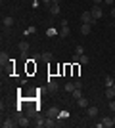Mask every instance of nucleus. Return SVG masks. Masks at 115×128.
<instances>
[{
	"mask_svg": "<svg viewBox=\"0 0 115 128\" xmlns=\"http://www.w3.org/2000/svg\"><path fill=\"white\" fill-rule=\"evenodd\" d=\"M81 21L82 23H90V25H92V21H96V19L92 17L90 12H82V14H81Z\"/></svg>",
	"mask_w": 115,
	"mask_h": 128,
	"instance_id": "1",
	"label": "nucleus"
},
{
	"mask_svg": "<svg viewBox=\"0 0 115 128\" xmlns=\"http://www.w3.org/2000/svg\"><path fill=\"white\" fill-rule=\"evenodd\" d=\"M90 14H92L94 19H100V17H104V12H102V8H100V6H96V4H94V8L90 10Z\"/></svg>",
	"mask_w": 115,
	"mask_h": 128,
	"instance_id": "2",
	"label": "nucleus"
},
{
	"mask_svg": "<svg viewBox=\"0 0 115 128\" xmlns=\"http://www.w3.org/2000/svg\"><path fill=\"white\" fill-rule=\"evenodd\" d=\"M12 25H14V17H12V16H4V17H2V27L10 29Z\"/></svg>",
	"mask_w": 115,
	"mask_h": 128,
	"instance_id": "3",
	"label": "nucleus"
},
{
	"mask_svg": "<svg viewBox=\"0 0 115 128\" xmlns=\"http://www.w3.org/2000/svg\"><path fill=\"white\" fill-rule=\"evenodd\" d=\"M60 109H58V107H50V111H48V117H52V118H58L60 117Z\"/></svg>",
	"mask_w": 115,
	"mask_h": 128,
	"instance_id": "4",
	"label": "nucleus"
},
{
	"mask_svg": "<svg viewBox=\"0 0 115 128\" xmlns=\"http://www.w3.org/2000/svg\"><path fill=\"white\" fill-rule=\"evenodd\" d=\"M90 29H92L90 23H82V25H81V32H82V34H90Z\"/></svg>",
	"mask_w": 115,
	"mask_h": 128,
	"instance_id": "5",
	"label": "nucleus"
},
{
	"mask_svg": "<svg viewBox=\"0 0 115 128\" xmlns=\"http://www.w3.org/2000/svg\"><path fill=\"white\" fill-rule=\"evenodd\" d=\"M102 126H105V128H111V126H115V124H113V118H109V117L102 118Z\"/></svg>",
	"mask_w": 115,
	"mask_h": 128,
	"instance_id": "6",
	"label": "nucleus"
},
{
	"mask_svg": "<svg viewBox=\"0 0 115 128\" xmlns=\"http://www.w3.org/2000/svg\"><path fill=\"white\" fill-rule=\"evenodd\" d=\"M105 98H107V100H113L115 98V88L113 86H111V88H105Z\"/></svg>",
	"mask_w": 115,
	"mask_h": 128,
	"instance_id": "7",
	"label": "nucleus"
},
{
	"mask_svg": "<svg viewBox=\"0 0 115 128\" xmlns=\"http://www.w3.org/2000/svg\"><path fill=\"white\" fill-rule=\"evenodd\" d=\"M104 84H105V88H111V86L115 84L113 76H104Z\"/></svg>",
	"mask_w": 115,
	"mask_h": 128,
	"instance_id": "8",
	"label": "nucleus"
},
{
	"mask_svg": "<svg viewBox=\"0 0 115 128\" xmlns=\"http://www.w3.org/2000/svg\"><path fill=\"white\" fill-rule=\"evenodd\" d=\"M86 115L88 117H96L98 115V107H86Z\"/></svg>",
	"mask_w": 115,
	"mask_h": 128,
	"instance_id": "9",
	"label": "nucleus"
},
{
	"mask_svg": "<svg viewBox=\"0 0 115 128\" xmlns=\"http://www.w3.org/2000/svg\"><path fill=\"white\" fill-rule=\"evenodd\" d=\"M17 122H14V120H12V118H6L4 122H2V128H14L16 126Z\"/></svg>",
	"mask_w": 115,
	"mask_h": 128,
	"instance_id": "10",
	"label": "nucleus"
},
{
	"mask_svg": "<svg viewBox=\"0 0 115 128\" xmlns=\"http://www.w3.org/2000/svg\"><path fill=\"white\" fill-rule=\"evenodd\" d=\"M50 14H52V16H58V14H60V4H50Z\"/></svg>",
	"mask_w": 115,
	"mask_h": 128,
	"instance_id": "11",
	"label": "nucleus"
},
{
	"mask_svg": "<svg viewBox=\"0 0 115 128\" xmlns=\"http://www.w3.org/2000/svg\"><path fill=\"white\" fill-rule=\"evenodd\" d=\"M8 61H10V58H8V54H6V52H2V54H0V65L4 67V65L8 63Z\"/></svg>",
	"mask_w": 115,
	"mask_h": 128,
	"instance_id": "12",
	"label": "nucleus"
},
{
	"mask_svg": "<svg viewBox=\"0 0 115 128\" xmlns=\"http://www.w3.org/2000/svg\"><path fill=\"white\" fill-rule=\"evenodd\" d=\"M17 124H19V126H23V128L29 126V118H27V117H19V118H17Z\"/></svg>",
	"mask_w": 115,
	"mask_h": 128,
	"instance_id": "13",
	"label": "nucleus"
},
{
	"mask_svg": "<svg viewBox=\"0 0 115 128\" xmlns=\"http://www.w3.org/2000/svg\"><path fill=\"white\" fill-rule=\"evenodd\" d=\"M27 50H29V42H25V40L19 42V52H21V54H27Z\"/></svg>",
	"mask_w": 115,
	"mask_h": 128,
	"instance_id": "14",
	"label": "nucleus"
},
{
	"mask_svg": "<svg viewBox=\"0 0 115 128\" xmlns=\"http://www.w3.org/2000/svg\"><path fill=\"white\" fill-rule=\"evenodd\" d=\"M48 88H50L52 92H56V90H58V82H56L54 78H50V80H48Z\"/></svg>",
	"mask_w": 115,
	"mask_h": 128,
	"instance_id": "15",
	"label": "nucleus"
},
{
	"mask_svg": "<svg viewBox=\"0 0 115 128\" xmlns=\"http://www.w3.org/2000/svg\"><path fill=\"white\" fill-rule=\"evenodd\" d=\"M40 59H42V61H52V54L50 52H42L40 54Z\"/></svg>",
	"mask_w": 115,
	"mask_h": 128,
	"instance_id": "16",
	"label": "nucleus"
},
{
	"mask_svg": "<svg viewBox=\"0 0 115 128\" xmlns=\"http://www.w3.org/2000/svg\"><path fill=\"white\" fill-rule=\"evenodd\" d=\"M77 105L79 107H88V100L86 98H79V100H77Z\"/></svg>",
	"mask_w": 115,
	"mask_h": 128,
	"instance_id": "17",
	"label": "nucleus"
},
{
	"mask_svg": "<svg viewBox=\"0 0 115 128\" xmlns=\"http://www.w3.org/2000/svg\"><path fill=\"white\" fill-rule=\"evenodd\" d=\"M67 34H69V27H67V23H63V27L60 31V36H67Z\"/></svg>",
	"mask_w": 115,
	"mask_h": 128,
	"instance_id": "18",
	"label": "nucleus"
},
{
	"mask_svg": "<svg viewBox=\"0 0 115 128\" xmlns=\"http://www.w3.org/2000/svg\"><path fill=\"white\" fill-rule=\"evenodd\" d=\"M44 126H46V128H54V126H56L54 118H52V117H48V118H46V124H44Z\"/></svg>",
	"mask_w": 115,
	"mask_h": 128,
	"instance_id": "19",
	"label": "nucleus"
},
{
	"mask_svg": "<svg viewBox=\"0 0 115 128\" xmlns=\"http://www.w3.org/2000/svg\"><path fill=\"white\" fill-rule=\"evenodd\" d=\"M71 94H73V98H75V100H79V98H82V92H81V88H75V90H73Z\"/></svg>",
	"mask_w": 115,
	"mask_h": 128,
	"instance_id": "20",
	"label": "nucleus"
},
{
	"mask_svg": "<svg viewBox=\"0 0 115 128\" xmlns=\"http://www.w3.org/2000/svg\"><path fill=\"white\" fill-rule=\"evenodd\" d=\"M75 90V82H67L65 84V92H73Z\"/></svg>",
	"mask_w": 115,
	"mask_h": 128,
	"instance_id": "21",
	"label": "nucleus"
},
{
	"mask_svg": "<svg viewBox=\"0 0 115 128\" xmlns=\"http://www.w3.org/2000/svg\"><path fill=\"white\" fill-rule=\"evenodd\" d=\"M88 61H90V59H88V56H84V54H82V56H81V59H79V63H81V65L88 63Z\"/></svg>",
	"mask_w": 115,
	"mask_h": 128,
	"instance_id": "22",
	"label": "nucleus"
},
{
	"mask_svg": "<svg viewBox=\"0 0 115 128\" xmlns=\"http://www.w3.org/2000/svg\"><path fill=\"white\" fill-rule=\"evenodd\" d=\"M33 32H37V29H35V27H29L27 31H25V34H33Z\"/></svg>",
	"mask_w": 115,
	"mask_h": 128,
	"instance_id": "23",
	"label": "nucleus"
},
{
	"mask_svg": "<svg viewBox=\"0 0 115 128\" xmlns=\"http://www.w3.org/2000/svg\"><path fill=\"white\" fill-rule=\"evenodd\" d=\"M35 124H37V126H44V124H46V120H44V118H38Z\"/></svg>",
	"mask_w": 115,
	"mask_h": 128,
	"instance_id": "24",
	"label": "nucleus"
},
{
	"mask_svg": "<svg viewBox=\"0 0 115 128\" xmlns=\"http://www.w3.org/2000/svg\"><path fill=\"white\" fill-rule=\"evenodd\" d=\"M75 54H79V56H82V54H84V50H82V46H77Z\"/></svg>",
	"mask_w": 115,
	"mask_h": 128,
	"instance_id": "25",
	"label": "nucleus"
},
{
	"mask_svg": "<svg viewBox=\"0 0 115 128\" xmlns=\"http://www.w3.org/2000/svg\"><path fill=\"white\" fill-rule=\"evenodd\" d=\"M109 109L115 113V100H109Z\"/></svg>",
	"mask_w": 115,
	"mask_h": 128,
	"instance_id": "26",
	"label": "nucleus"
},
{
	"mask_svg": "<svg viewBox=\"0 0 115 128\" xmlns=\"http://www.w3.org/2000/svg\"><path fill=\"white\" fill-rule=\"evenodd\" d=\"M27 115H29V117H33V115H35V109H33V107H29V109H27Z\"/></svg>",
	"mask_w": 115,
	"mask_h": 128,
	"instance_id": "27",
	"label": "nucleus"
},
{
	"mask_svg": "<svg viewBox=\"0 0 115 128\" xmlns=\"http://www.w3.org/2000/svg\"><path fill=\"white\" fill-rule=\"evenodd\" d=\"M94 4H96V6H100V4H104V0H94Z\"/></svg>",
	"mask_w": 115,
	"mask_h": 128,
	"instance_id": "28",
	"label": "nucleus"
},
{
	"mask_svg": "<svg viewBox=\"0 0 115 128\" xmlns=\"http://www.w3.org/2000/svg\"><path fill=\"white\" fill-rule=\"evenodd\" d=\"M111 17H113V19H115V6H113V8H111Z\"/></svg>",
	"mask_w": 115,
	"mask_h": 128,
	"instance_id": "29",
	"label": "nucleus"
},
{
	"mask_svg": "<svg viewBox=\"0 0 115 128\" xmlns=\"http://www.w3.org/2000/svg\"><path fill=\"white\" fill-rule=\"evenodd\" d=\"M111 2H113V0H104V4H107V6H111Z\"/></svg>",
	"mask_w": 115,
	"mask_h": 128,
	"instance_id": "30",
	"label": "nucleus"
},
{
	"mask_svg": "<svg viewBox=\"0 0 115 128\" xmlns=\"http://www.w3.org/2000/svg\"><path fill=\"white\" fill-rule=\"evenodd\" d=\"M61 0H52V4H60Z\"/></svg>",
	"mask_w": 115,
	"mask_h": 128,
	"instance_id": "31",
	"label": "nucleus"
},
{
	"mask_svg": "<svg viewBox=\"0 0 115 128\" xmlns=\"http://www.w3.org/2000/svg\"><path fill=\"white\" fill-rule=\"evenodd\" d=\"M42 2H46V4H52V0H42Z\"/></svg>",
	"mask_w": 115,
	"mask_h": 128,
	"instance_id": "32",
	"label": "nucleus"
},
{
	"mask_svg": "<svg viewBox=\"0 0 115 128\" xmlns=\"http://www.w3.org/2000/svg\"><path fill=\"white\" fill-rule=\"evenodd\" d=\"M113 124H115V117H113Z\"/></svg>",
	"mask_w": 115,
	"mask_h": 128,
	"instance_id": "33",
	"label": "nucleus"
},
{
	"mask_svg": "<svg viewBox=\"0 0 115 128\" xmlns=\"http://www.w3.org/2000/svg\"><path fill=\"white\" fill-rule=\"evenodd\" d=\"M113 88H115V84H113Z\"/></svg>",
	"mask_w": 115,
	"mask_h": 128,
	"instance_id": "34",
	"label": "nucleus"
},
{
	"mask_svg": "<svg viewBox=\"0 0 115 128\" xmlns=\"http://www.w3.org/2000/svg\"><path fill=\"white\" fill-rule=\"evenodd\" d=\"M113 25H115V21H113Z\"/></svg>",
	"mask_w": 115,
	"mask_h": 128,
	"instance_id": "35",
	"label": "nucleus"
}]
</instances>
